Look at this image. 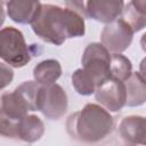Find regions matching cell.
Segmentation results:
<instances>
[{"mask_svg": "<svg viewBox=\"0 0 146 146\" xmlns=\"http://www.w3.org/2000/svg\"><path fill=\"white\" fill-rule=\"evenodd\" d=\"M84 18H87L86 7L82 1H66L64 8L41 3L31 27L44 42L60 46L66 39L84 35Z\"/></svg>", "mask_w": 146, "mask_h": 146, "instance_id": "obj_1", "label": "cell"}, {"mask_svg": "<svg viewBox=\"0 0 146 146\" xmlns=\"http://www.w3.org/2000/svg\"><path fill=\"white\" fill-rule=\"evenodd\" d=\"M114 129V119L103 106L86 104L79 112L71 114L66 121L68 135L79 141L95 144L104 140Z\"/></svg>", "mask_w": 146, "mask_h": 146, "instance_id": "obj_2", "label": "cell"}, {"mask_svg": "<svg viewBox=\"0 0 146 146\" xmlns=\"http://www.w3.org/2000/svg\"><path fill=\"white\" fill-rule=\"evenodd\" d=\"M31 51L23 33L13 26L0 30V58L11 67H23L31 60Z\"/></svg>", "mask_w": 146, "mask_h": 146, "instance_id": "obj_3", "label": "cell"}, {"mask_svg": "<svg viewBox=\"0 0 146 146\" xmlns=\"http://www.w3.org/2000/svg\"><path fill=\"white\" fill-rule=\"evenodd\" d=\"M81 62L82 71L94 82L96 88L99 87L105 80L111 78V54L102 43H89L83 51Z\"/></svg>", "mask_w": 146, "mask_h": 146, "instance_id": "obj_4", "label": "cell"}, {"mask_svg": "<svg viewBox=\"0 0 146 146\" xmlns=\"http://www.w3.org/2000/svg\"><path fill=\"white\" fill-rule=\"evenodd\" d=\"M68 106L67 95L62 86L54 83L40 86L36 95V111L49 120H59L66 113Z\"/></svg>", "mask_w": 146, "mask_h": 146, "instance_id": "obj_5", "label": "cell"}, {"mask_svg": "<svg viewBox=\"0 0 146 146\" xmlns=\"http://www.w3.org/2000/svg\"><path fill=\"white\" fill-rule=\"evenodd\" d=\"M132 39V29L121 17L106 24L100 34L102 44L110 54L123 52L130 47Z\"/></svg>", "mask_w": 146, "mask_h": 146, "instance_id": "obj_6", "label": "cell"}, {"mask_svg": "<svg viewBox=\"0 0 146 146\" xmlns=\"http://www.w3.org/2000/svg\"><path fill=\"white\" fill-rule=\"evenodd\" d=\"M96 100L110 112H119L125 105L124 82L115 78H108L95 90Z\"/></svg>", "mask_w": 146, "mask_h": 146, "instance_id": "obj_7", "label": "cell"}, {"mask_svg": "<svg viewBox=\"0 0 146 146\" xmlns=\"http://www.w3.org/2000/svg\"><path fill=\"white\" fill-rule=\"evenodd\" d=\"M84 7L87 17L108 24L121 16L124 2L114 0H90L84 3Z\"/></svg>", "mask_w": 146, "mask_h": 146, "instance_id": "obj_8", "label": "cell"}, {"mask_svg": "<svg viewBox=\"0 0 146 146\" xmlns=\"http://www.w3.org/2000/svg\"><path fill=\"white\" fill-rule=\"evenodd\" d=\"M145 117L140 115H129L122 119L119 124L121 138L129 145H145Z\"/></svg>", "mask_w": 146, "mask_h": 146, "instance_id": "obj_9", "label": "cell"}, {"mask_svg": "<svg viewBox=\"0 0 146 146\" xmlns=\"http://www.w3.org/2000/svg\"><path fill=\"white\" fill-rule=\"evenodd\" d=\"M6 6H7V15L11 21L18 24H31L39 13L41 2L13 0L6 2Z\"/></svg>", "mask_w": 146, "mask_h": 146, "instance_id": "obj_10", "label": "cell"}, {"mask_svg": "<svg viewBox=\"0 0 146 146\" xmlns=\"http://www.w3.org/2000/svg\"><path fill=\"white\" fill-rule=\"evenodd\" d=\"M125 87V105L130 107L140 106L146 100L145 78L140 72H132L130 76L123 81Z\"/></svg>", "mask_w": 146, "mask_h": 146, "instance_id": "obj_11", "label": "cell"}, {"mask_svg": "<svg viewBox=\"0 0 146 146\" xmlns=\"http://www.w3.org/2000/svg\"><path fill=\"white\" fill-rule=\"evenodd\" d=\"M43 133V121L34 114H27L18 122L17 139H21L25 143H35L39 139H41Z\"/></svg>", "mask_w": 146, "mask_h": 146, "instance_id": "obj_12", "label": "cell"}, {"mask_svg": "<svg viewBox=\"0 0 146 146\" xmlns=\"http://www.w3.org/2000/svg\"><path fill=\"white\" fill-rule=\"evenodd\" d=\"M62 75V65L57 59H44L33 68L34 81L40 86H50Z\"/></svg>", "mask_w": 146, "mask_h": 146, "instance_id": "obj_13", "label": "cell"}, {"mask_svg": "<svg viewBox=\"0 0 146 146\" xmlns=\"http://www.w3.org/2000/svg\"><path fill=\"white\" fill-rule=\"evenodd\" d=\"M146 2L143 1H130L124 3L121 18L132 29L133 33L141 31L146 25Z\"/></svg>", "mask_w": 146, "mask_h": 146, "instance_id": "obj_14", "label": "cell"}, {"mask_svg": "<svg viewBox=\"0 0 146 146\" xmlns=\"http://www.w3.org/2000/svg\"><path fill=\"white\" fill-rule=\"evenodd\" d=\"M110 73L112 78L125 81L132 73V64L130 59L121 54H111Z\"/></svg>", "mask_w": 146, "mask_h": 146, "instance_id": "obj_15", "label": "cell"}, {"mask_svg": "<svg viewBox=\"0 0 146 146\" xmlns=\"http://www.w3.org/2000/svg\"><path fill=\"white\" fill-rule=\"evenodd\" d=\"M72 86L75 89V91L79 95L82 96H90L92 94H95L96 90V86L94 84V82L88 78V75L82 71V68H78L73 72L72 76Z\"/></svg>", "mask_w": 146, "mask_h": 146, "instance_id": "obj_16", "label": "cell"}, {"mask_svg": "<svg viewBox=\"0 0 146 146\" xmlns=\"http://www.w3.org/2000/svg\"><path fill=\"white\" fill-rule=\"evenodd\" d=\"M14 79V71L7 64L0 62V90L5 89L11 83Z\"/></svg>", "mask_w": 146, "mask_h": 146, "instance_id": "obj_17", "label": "cell"}, {"mask_svg": "<svg viewBox=\"0 0 146 146\" xmlns=\"http://www.w3.org/2000/svg\"><path fill=\"white\" fill-rule=\"evenodd\" d=\"M5 19H6V13H5V9H3V2L0 1V27L3 25Z\"/></svg>", "mask_w": 146, "mask_h": 146, "instance_id": "obj_18", "label": "cell"}]
</instances>
